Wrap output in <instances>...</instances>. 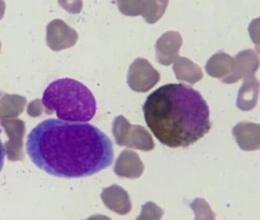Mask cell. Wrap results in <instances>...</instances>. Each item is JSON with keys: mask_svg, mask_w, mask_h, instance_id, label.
Segmentation results:
<instances>
[{"mask_svg": "<svg viewBox=\"0 0 260 220\" xmlns=\"http://www.w3.org/2000/svg\"><path fill=\"white\" fill-rule=\"evenodd\" d=\"M25 146L37 168L67 179L94 175L110 166L114 159L110 139L87 122L44 120L29 132Z\"/></svg>", "mask_w": 260, "mask_h": 220, "instance_id": "6da1fadb", "label": "cell"}, {"mask_svg": "<svg viewBox=\"0 0 260 220\" xmlns=\"http://www.w3.org/2000/svg\"><path fill=\"white\" fill-rule=\"evenodd\" d=\"M143 110L148 128L167 147H189L211 128L210 109L201 93L181 83L155 90Z\"/></svg>", "mask_w": 260, "mask_h": 220, "instance_id": "7a4b0ae2", "label": "cell"}, {"mask_svg": "<svg viewBox=\"0 0 260 220\" xmlns=\"http://www.w3.org/2000/svg\"><path fill=\"white\" fill-rule=\"evenodd\" d=\"M42 103L58 119L74 122H87L96 113L93 94L83 83L71 78L51 82L43 93Z\"/></svg>", "mask_w": 260, "mask_h": 220, "instance_id": "3957f363", "label": "cell"}, {"mask_svg": "<svg viewBox=\"0 0 260 220\" xmlns=\"http://www.w3.org/2000/svg\"><path fill=\"white\" fill-rule=\"evenodd\" d=\"M114 134L120 145H126L145 152L150 151L155 147L152 137L145 127L129 124L122 116L116 119Z\"/></svg>", "mask_w": 260, "mask_h": 220, "instance_id": "277c9868", "label": "cell"}, {"mask_svg": "<svg viewBox=\"0 0 260 220\" xmlns=\"http://www.w3.org/2000/svg\"><path fill=\"white\" fill-rule=\"evenodd\" d=\"M160 80V74L147 60L139 58L130 66L127 83L135 92L146 93Z\"/></svg>", "mask_w": 260, "mask_h": 220, "instance_id": "5b68a950", "label": "cell"}, {"mask_svg": "<svg viewBox=\"0 0 260 220\" xmlns=\"http://www.w3.org/2000/svg\"><path fill=\"white\" fill-rule=\"evenodd\" d=\"M259 68V58L252 50L243 51L234 58V63L229 75L222 82L232 84L246 76L254 75Z\"/></svg>", "mask_w": 260, "mask_h": 220, "instance_id": "8992f818", "label": "cell"}, {"mask_svg": "<svg viewBox=\"0 0 260 220\" xmlns=\"http://www.w3.org/2000/svg\"><path fill=\"white\" fill-rule=\"evenodd\" d=\"M182 38L179 32L169 31L160 37L155 43L156 59L160 64L170 66L179 57Z\"/></svg>", "mask_w": 260, "mask_h": 220, "instance_id": "52a82bcc", "label": "cell"}, {"mask_svg": "<svg viewBox=\"0 0 260 220\" xmlns=\"http://www.w3.org/2000/svg\"><path fill=\"white\" fill-rule=\"evenodd\" d=\"M168 1H138L130 2V9L122 11L130 16L142 15L148 24L157 22L166 12Z\"/></svg>", "mask_w": 260, "mask_h": 220, "instance_id": "ba28073f", "label": "cell"}, {"mask_svg": "<svg viewBox=\"0 0 260 220\" xmlns=\"http://www.w3.org/2000/svg\"><path fill=\"white\" fill-rule=\"evenodd\" d=\"M259 124L240 122L232 129V134L241 149L252 151L259 149Z\"/></svg>", "mask_w": 260, "mask_h": 220, "instance_id": "9c48e42d", "label": "cell"}, {"mask_svg": "<svg viewBox=\"0 0 260 220\" xmlns=\"http://www.w3.org/2000/svg\"><path fill=\"white\" fill-rule=\"evenodd\" d=\"M259 96V81L254 75L244 78L242 86L239 90L237 106L242 111L252 110L256 106Z\"/></svg>", "mask_w": 260, "mask_h": 220, "instance_id": "30bf717a", "label": "cell"}, {"mask_svg": "<svg viewBox=\"0 0 260 220\" xmlns=\"http://www.w3.org/2000/svg\"><path fill=\"white\" fill-rule=\"evenodd\" d=\"M173 71L178 80L194 84L203 78V71L198 65L185 57H179L175 60Z\"/></svg>", "mask_w": 260, "mask_h": 220, "instance_id": "8fae6325", "label": "cell"}, {"mask_svg": "<svg viewBox=\"0 0 260 220\" xmlns=\"http://www.w3.org/2000/svg\"><path fill=\"white\" fill-rule=\"evenodd\" d=\"M234 58L226 53H216L208 60L206 64V71L211 77L224 79L232 70Z\"/></svg>", "mask_w": 260, "mask_h": 220, "instance_id": "7c38bea8", "label": "cell"}, {"mask_svg": "<svg viewBox=\"0 0 260 220\" xmlns=\"http://www.w3.org/2000/svg\"><path fill=\"white\" fill-rule=\"evenodd\" d=\"M117 165V173L130 178L140 177L145 170V166L138 154L132 151L123 153Z\"/></svg>", "mask_w": 260, "mask_h": 220, "instance_id": "4fadbf2b", "label": "cell"}, {"mask_svg": "<svg viewBox=\"0 0 260 220\" xmlns=\"http://www.w3.org/2000/svg\"><path fill=\"white\" fill-rule=\"evenodd\" d=\"M164 214V210L155 205L154 203L148 202L143 206L142 214L139 219H159Z\"/></svg>", "mask_w": 260, "mask_h": 220, "instance_id": "5bb4252c", "label": "cell"}, {"mask_svg": "<svg viewBox=\"0 0 260 220\" xmlns=\"http://www.w3.org/2000/svg\"><path fill=\"white\" fill-rule=\"evenodd\" d=\"M6 150L5 146L2 143L1 140H0V172L4 168L5 157H6Z\"/></svg>", "mask_w": 260, "mask_h": 220, "instance_id": "9a60e30c", "label": "cell"}]
</instances>
